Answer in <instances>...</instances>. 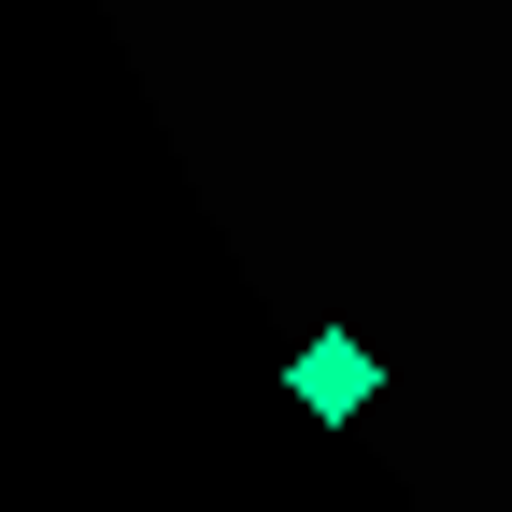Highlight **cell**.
Instances as JSON below:
<instances>
[{
	"label": "cell",
	"instance_id": "cell-1",
	"mask_svg": "<svg viewBox=\"0 0 512 512\" xmlns=\"http://www.w3.org/2000/svg\"><path fill=\"white\" fill-rule=\"evenodd\" d=\"M285 384H299V399L328 413V427H356V413L384 399V356H370V342H342V328H313V342L285 356Z\"/></svg>",
	"mask_w": 512,
	"mask_h": 512
}]
</instances>
